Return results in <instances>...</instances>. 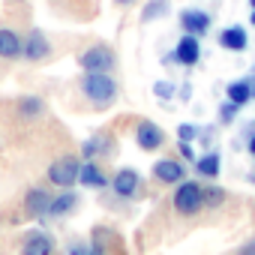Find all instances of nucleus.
<instances>
[{
    "mask_svg": "<svg viewBox=\"0 0 255 255\" xmlns=\"http://www.w3.org/2000/svg\"><path fill=\"white\" fill-rule=\"evenodd\" d=\"M219 45H222L225 51H246L249 36H246V30H243L240 24H231V27H225V30L219 33Z\"/></svg>",
    "mask_w": 255,
    "mask_h": 255,
    "instance_id": "dca6fc26",
    "label": "nucleus"
},
{
    "mask_svg": "<svg viewBox=\"0 0 255 255\" xmlns=\"http://www.w3.org/2000/svg\"><path fill=\"white\" fill-rule=\"evenodd\" d=\"M111 150V141H108V135H90L84 144H81V156L84 159H96V156H105Z\"/></svg>",
    "mask_w": 255,
    "mask_h": 255,
    "instance_id": "a211bd4d",
    "label": "nucleus"
},
{
    "mask_svg": "<svg viewBox=\"0 0 255 255\" xmlns=\"http://www.w3.org/2000/svg\"><path fill=\"white\" fill-rule=\"evenodd\" d=\"M198 135H201V129L195 123H180L177 126V141H195Z\"/></svg>",
    "mask_w": 255,
    "mask_h": 255,
    "instance_id": "b1692460",
    "label": "nucleus"
},
{
    "mask_svg": "<svg viewBox=\"0 0 255 255\" xmlns=\"http://www.w3.org/2000/svg\"><path fill=\"white\" fill-rule=\"evenodd\" d=\"M21 255H54V237L48 231H27L21 243Z\"/></svg>",
    "mask_w": 255,
    "mask_h": 255,
    "instance_id": "9b49d317",
    "label": "nucleus"
},
{
    "mask_svg": "<svg viewBox=\"0 0 255 255\" xmlns=\"http://www.w3.org/2000/svg\"><path fill=\"white\" fill-rule=\"evenodd\" d=\"M78 183H81V186H87V189H105L111 180L102 174V168H99L93 159H87V162L81 165V171H78Z\"/></svg>",
    "mask_w": 255,
    "mask_h": 255,
    "instance_id": "2eb2a0df",
    "label": "nucleus"
},
{
    "mask_svg": "<svg viewBox=\"0 0 255 255\" xmlns=\"http://www.w3.org/2000/svg\"><path fill=\"white\" fill-rule=\"evenodd\" d=\"M174 63H180V66H195L198 60H201V42H198V36H192V33H183L180 39H177V45H174Z\"/></svg>",
    "mask_w": 255,
    "mask_h": 255,
    "instance_id": "6e6552de",
    "label": "nucleus"
},
{
    "mask_svg": "<svg viewBox=\"0 0 255 255\" xmlns=\"http://www.w3.org/2000/svg\"><path fill=\"white\" fill-rule=\"evenodd\" d=\"M135 144L144 150V153H153L165 144V132H162V126H156L153 120H138L135 126Z\"/></svg>",
    "mask_w": 255,
    "mask_h": 255,
    "instance_id": "423d86ee",
    "label": "nucleus"
},
{
    "mask_svg": "<svg viewBox=\"0 0 255 255\" xmlns=\"http://www.w3.org/2000/svg\"><path fill=\"white\" fill-rule=\"evenodd\" d=\"M111 189L117 198L129 201V198H141L144 195V186H141V174L135 168H120L114 177H111Z\"/></svg>",
    "mask_w": 255,
    "mask_h": 255,
    "instance_id": "39448f33",
    "label": "nucleus"
},
{
    "mask_svg": "<svg viewBox=\"0 0 255 255\" xmlns=\"http://www.w3.org/2000/svg\"><path fill=\"white\" fill-rule=\"evenodd\" d=\"M48 210H51V192L45 186H30L24 195V213L33 219H42L48 216Z\"/></svg>",
    "mask_w": 255,
    "mask_h": 255,
    "instance_id": "1a4fd4ad",
    "label": "nucleus"
},
{
    "mask_svg": "<svg viewBox=\"0 0 255 255\" xmlns=\"http://www.w3.org/2000/svg\"><path fill=\"white\" fill-rule=\"evenodd\" d=\"M177 147H180V156H183L186 162H195V159H198L195 150H192V141H177Z\"/></svg>",
    "mask_w": 255,
    "mask_h": 255,
    "instance_id": "a878e982",
    "label": "nucleus"
},
{
    "mask_svg": "<svg viewBox=\"0 0 255 255\" xmlns=\"http://www.w3.org/2000/svg\"><path fill=\"white\" fill-rule=\"evenodd\" d=\"M237 255H255V237H252V240H246V243L237 249Z\"/></svg>",
    "mask_w": 255,
    "mask_h": 255,
    "instance_id": "cd10ccee",
    "label": "nucleus"
},
{
    "mask_svg": "<svg viewBox=\"0 0 255 255\" xmlns=\"http://www.w3.org/2000/svg\"><path fill=\"white\" fill-rule=\"evenodd\" d=\"M153 177L162 186H177L180 180H186V165L177 159H159V162H153Z\"/></svg>",
    "mask_w": 255,
    "mask_h": 255,
    "instance_id": "9d476101",
    "label": "nucleus"
},
{
    "mask_svg": "<svg viewBox=\"0 0 255 255\" xmlns=\"http://www.w3.org/2000/svg\"><path fill=\"white\" fill-rule=\"evenodd\" d=\"M237 111H240V105H237V102H231V99H225V102L219 105V123H222V126L234 123V120H237Z\"/></svg>",
    "mask_w": 255,
    "mask_h": 255,
    "instance_id": "5701e85b",
    "label": "nucleus"
},
{
    "mask_svg": "<svg viewBox=\"0 0 255 255\" xmlns=\"http://www.w3.org/2000/svg\"><path fill=\"white\" fill-rule=\"evenodd\" d=\"M219 168H222V162H219V153H216V150H210V153H204V156L195 159V171H198L201 177H207V180L219 177Z\"/></svg>",
    "mask_w": 255,
    "mask_h": 255,
    "instance_id": "aec40b11",
    "label": "nucleus"
},
{
    "mask_svg": "<svg viewBox=\"0 0 255 255\" xmlns=\"http://www.w3.org/2000/svg\"><path fill=\"white\" fill-rule=\"evenodd\" d=\"M246 147H249V153L255 156V135H249V144H246Z\"/></svg>",
    "mask_w": 255,
    "mask_h": 255,
    "instance_id": "2f4dec72",
    "label": "nucleus"
},
{
    "mask_svg": "<svg viewBox=\"0 0 255 255\" xmlns=\"http://www.w3.org/2000/svg\"><path fill=\"white\" fill-rule=\"evenodd\" d=\"M225 96H228L231 102H237V105L252 102V99H255V75L240 78V81H231V84L225 87Z\"/></svg>",
    "mask_w": 255,
    "mask_h": 255,
    "instance_id": "4468645a",
    "label": "nucleus"
},
{
    "mask_svg": "<svg viewBox=\"0 0 255 255\" xmlns=\"http://www.w3.org/2000/svg\"><path fill=\"white\" fill-rule=\"evenodd\" d=\"M87 252H90V246L84 240H72L69 243V255H87Z\"/></svg>",
    "mask_w": 255,
    "mask_h": 255,
    "instance_id": "bb28decb",
    "label": "nucleus"
},
{
    "mask_svg": "<svg viewBox=\"0 0 255 255\" xmlns=\"http://www.w3.org/2000/svg\"><path fill=\"white\" fill-rule=\"evenodd\" d=\"M174 210L180 216H195L198 210H204V186L195 180H180L174 189Z\"/></svg>",
    "mask_w": 255,
    "mask_h": 255,
    "instance_id": "7ed1b4c3",
    "label": "nucleus"
},
{
    "mask_svg": "<svg viewBox=\"0 0 255 255\" xmlns=\"http://www.w3.org/2000/svg\"><path fill=\"white\" fill-rule=\"evenodd\" d=\"M51 54V42H48V36L36 27V30H30L27 36H24V51H21V57L24 60H30V63H39V60H45Z\"/></svg>",
    "mask_w": 255,
    "mask_h": 255,
    "instance_id": "0eeeda50",
    "label": "nucleus"
},
{
    "mask_svg": "<svg viewBox=\"0 0 255 255\" xmlns=\"http://www.w3.org/2000/svg\"><path fill=\"white\" fill-rule=\"evenodd\" d=\"M81 93L96 105V108H108L117 99V81L111 78V72H84L81 78Z\"/></svg>",
    "mask_w": 255,
    "mask_h": 255,
    "instance_id": "f257e3e1",
    "label": "nucleus"
},
{
    "mask_svg": "<svg viewBox=\"0 0 255 255\" xmlns=\"http://www.w3.org/2000/svg\"><path fill=\"white\" fill-rule=\"evenodd\" d=\"M249 21H252V27H255V9H252V15H249Z\"/></svg>",
    "mask_w": 255,
    "mask_h": 255,
    "instance_id": "473e14b6",
    "label": "nucleus"
},
{
    "mask_svg": "<svg viewBox=\"0 0 255 255\" xmlns=\"http://www.w3.org/2000/svg\"><path fill=\"white\" fill-rule=\"evenodd\" d=\"M45 111H48V105H45V99H39V96H21V99H18V114L27 117V120H36V117H42Z\"/></svg>",
    "mask_w": 255,
    "mask_h": 255,
    "instance_id": "6ab92c4d",
    "label": "nucleus"
},
{
    "mask_svg": "<svg viewBox=\"0 0 255 255\" xmlns=\"http://www.w3.org/2000/svg\"><path fill=\"white\" fill-rule=\"evenodd\" d=\"M111 3H117V6H132L135 0H111Z\"/></svg>",
    "mask_w": 255,
    "mask_h": 255,
    "instance_id": "7c9ffc66",
    "label": "nucleus"
},
{
    "mask_svg": "<svg viewBox=\"0 0 255 255\" xmlns=\"http://www.w3.org/2000/svg\"><path fill=\"white\" fill-rule=\"evenodd\" d=\"M249 6H252V9H255V0H249Z\"/></svg>",
    "mask_w": 255,
    "mask_h": 255,
    "instance_id": "72a5a7b5",
    "label": "nucleus"
},
{
    "mask_svg": "<svg viewBox=\"0 0 255 255\" xmlns=\"http://www.w3.org/2000/svg\"><path fill=\"white\" fill-rule=\"evenodd\" d=\"M21 51H24V39L9 27H0V60H18Z\"/></svg>",
    "mask_w": 255,
    "mask_h": 255,
    "instance_id": "ddd939ff",
    "label": "nucleus"
},
{
    "mask_svg": "<svg viewBox=\"0 0 255 255\" xmlns=\"http://www.w3.org/2000/svg\"><path fill=\"white\" fill-rule=\"evenodd\" d=\"M210 24H213V18H210L204 9H183V12H180V27H183V33L204 36V33L210 30Z\"/></svg>",
    "mask_w": 255,
    "mask_h": 255,
    "instance_id": "f8f14e48",
    "label": "nucleus"
},
{
    "mask_svg": "<svg viewBox=\"0 0 255 255\" xmlns=\"http://www.w3.org/2000/svg\"><path fill=\"white\" fill-rule=\"evenodd\" d=\"M225 198H228V192L222 186H216V183H207L204 186V207H222Z\"/></svg>",
    "mask_w": 255,
    "mask_h": 255,
    "instance_id": "4be33fe9",
    "label": "nucleus"
},
{
    "mask_svg": "<svg viewBox=\"0 0 255 255\" xmlns=\"http://www.w3.org/2000/svg\"><path fill=\"white\" fill-rule=\"evenodd\" d=\"M168 0H147V6L141 9V24H150V21H156V18H162L165 12H168Z\"/></svg>",
    "mask_w": 255,
    "mask_h": 255,
    "instance_id": "412c9836",
    "label": "nucleus"
},
{
    "mask_svg": "<svg viewBox=\"0 0 255 255\" xmlns=\"http://www.w3.org/2000/svg\"><path fill=\"white\" fill-rule=\"evenodd\" d=\"M78 171H81V162L75 156H63V159H54L48 165V183L60 186V189H72L78 183Z\"/></svg>",
    "mask_w": 255,
    "mask_h": 255,
    "instance_id": "20e7f679",
    "label": "nucleus"
},
{
    "mask_svg": "<svg viewBox=\"0 0 255 255\" xmlns=\"http://www.w3.org/2000/svg\"><path fill=\"white\" fill-rule=\"evenodd\" d=\"M87 255H105V246H102L99 240H93V243H90V252H87Z\"/></svg>",
    "mask_w": 255,
    "mask_h": 255,
    "instance_id": "c85d7f7f",
    "label": "nucleus"
},
{
    "mask_svg": "<svg viewBox=\"0 0 255 255\" xmlns=\"http://www.w3.org/2000/svg\"><path fill=\"white\" fill-rule=\"evenodd\" d=\"M75 63H78L84 72H111V69L117 66V51H114L111 45H105V42H96V45L84 48V51L75 57Z\"/></svg>",
    "mask_w": 255,
    "mask_h": 255,
    "instance_id": "f03ea898",
    "label": "nucleus"
},
{
    "mask_svg": "<svg viewBox=\"0 0 255 255\" xmlns=\"http://www.w3.org/2000/svg\"><path fill=\"white\" fill-rule=\"evenodd\" d=\"M177 96H180V99H183V102H186V99H189V96H192V90H189V84H183V87H180V90H177Z\"/></svg>",
    "mask_w": 255,
    "mask_h": 255,
    "instance_id": "c756f323",
    "label": "nucleus"
},
{
    "mask_svg": "<svg viewBox=\"0 0 255 255\" xmlns=\"http://www.w3.org/2000/svg\"><path fill=\"white\" fill-rule=\"evenodd\" d=\"M153 96L168 102V99H174V96H177V90H174V84H171V81H156V84H153Z\"/></svg>",
    "mask_w": 255,
    "mask_h": 255,
    "instance_id": "393cba45",
    "label": "nucleus"
},
{
    "mask_svg": "<svg viewBox=\"0 0 255 255\" xmlns=\"http://www.w3.org/2000/svg\"><path fill=\"white\" fill-rule=\"evenodd\" d=\"M75 207H78V195H75L72 189H63L60 195H54V198H51V210H48V216L60 219V216H69Z\"/></svg>",
    "mask_w": 255,
    "mask_h": 255,
    "instance_id": "f3484780",
    "label": "nucleus"
}]
</instances>
